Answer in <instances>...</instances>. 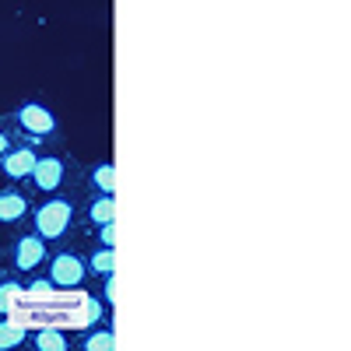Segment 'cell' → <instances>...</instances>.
Segmentation results:
<instances>
[{"label": "cell", "mask_w": 351, "mask_h": 351, "mask_svg": "<svg viewBox=\"0 0 351 351\" xmlns=\"http://www.w3.org/2000/svg\"><path fill=\"white\" fill-rule=\"evenodd\" d=\"M14 120H18L21 134H28L32 141H46V137L56 134V120H53V112H49L43 102H25V106L18 109Z\"/></svg>", "instance_id": "cell-2"}, {"label": "cell", "mask_w": 351, "mask_h": 351, "mask_svg": "<svg viewBox=\"0 0 351 351\" xmlns=\"http://www.w3.org/2000/svg\"><path fill=\"white\" fill-rule=\"evenodd\" d=\"M43 260H46V239L39 236V232H32V236H21V239H18V246H14V267H18L21 274L36 271Z\"/></svg>", "instance_id": "cell-6"}, {"label": "cell", "mask_w": 351, "mask_h": 351, "mask_svg": "<svg viewBox=\"0 0 351 351\" xmlns=\"http://www.w3.org/2000/svg\"><path fill=\"white\" fill-rule=\"evenodd\" d=\"M88 180H92V190H99V193H112V190H116V169H112V162L95 165Z\"/></svg>", "instance_id": "cell-10"}, {"label": "cell", "mask_w": 351, "mask_h": 351, "mask_svg": "<svg viewBox=\"0 0 351 351\" xmlns=\"http://www.w3.org/2000/svg\"><path fill=\"white\" fill-rule=\"evenodd\" d=\"M8 148H11V137H8V134H4V130H0V155H4V152H8Z\"/></svg>", "instance_id": "cell-16"}, {"label": "cell", "mask_w": 351, "mask_h": 351, "mask_svg": "<svg viewBox=\"0 0 351 351\" xmlns=\"http://www.w3.org/2000/svg\"><path fill=\"white\" fill-rule=\"evenodd\" d=\"M84 274H88V263L74 253H56L49 260V281L56 288H77L84 281Z\"/></svg>", "instance_id": "cell-3"}, {"label": "cell", "mask_w": 351, "mask_h": 351, "mask_svg": "<svg viewBox=\"0 0 351 351\" xmlns=\"http://www.w3.org/2000/svg\"><path fill=\"white\" fill-rule=\"evenodd\" d=\"M36 348L39 351H67V337L60 334V327H39Z\"/></svg>", "instance_id": "cell-12"}, {"label": "cell", "mask_w": 351, "mask_h": 351, "mask_svg": "<svg viewBox=\"0 0 351 351\" xmlns=\"http://www.w3.org/2000/svg\"><path fill=\"white\" fill-rule=\"evenodd\" d=\"M95 225H106V221H116V204H112V193H99L92 200V208H88Z\"/></svg>", "instance_id": "cell-11"}, {"label": "cell", "mask_w": 351, "mask_h": 351, "mask_svg": "<svg viewBox=\"0 0 351 351\" xmlns=\"http://www.w3.org/2000/svg\"><path fill=\"white\" fill-rule=\"evenodd\" d=\"M25 337H28V327L21 324V319L8 316L4 324H0V351H11V348H18Z\"/></svg>", "instance_id": "cell-8"}, {"label": "cell", "mask_w": 351, "mask_h": 351, "mask_svg": "<svg viewBox=\"0 0 351 351\" xmlns=\"http://www.w3.org/2000/svg\"><path fill=\"white\" fill-rule=\"evenodd\" d=\"M88 267H92L95 274H102V278H109V274H112V267H116V253H112V246L95 250V253H92V260H88Z\"/></svg>", "instance_id": "cell-13"}, {"label": "cell", "mask_w": 351, "mask_h": 351, "mask_svg": "<svg viewBox=\"0 0 351 351\" xmlns=\"http://www.w3.org/2000/svg\"><path fill=\"white\" fill-rule=\"evenodd\" d=\"M39 152L32 148V144H11V148L0 155V169H4L8 180H25L28 172H32Z\"/></svg>", "instance_id": "cell-5"}, {"label": "cell", "mask_w": 351, "mask_h": 351, "mask_svg": "<svg viewBox=\"0 0 351 351\" xmlns=\"http://www.w3.org/2000/svg\"><path fill=\"white\" fill-rule=\"evenodd\" d=\"M64 172H67L64 158H56V155H39L36 165H32V172H28V180H32V186H36L39 193H53V190H60Z\"/></svg>", "instance_id": "cell-4"}, {"label": "cell", "mask_w": 351, "mask_h": 351, "mask_svg": "<svg viewBox=\"0 0 351 351\" xmlns=\"http://www.w3.org/2000/svg\"><path fill=\"white\" fill-rule=\"evenodd\" d=\"M21 295H25V288L18 281H4V285H0V316H11L21 306Z\"/></svg>", "instance_id": "cell-9"}, {"label": "cell", "mask_w": 351, "mask_h": 351, "mask_svg": "<svg viewBox=\"0 0 351 351\" xmlns=\"http://www.w3.org/2000/svg\"><path fill=\"white\" fill-rule=\"evenodd\" d=\"M116 243V228H112V221H106L102 225V246H112Z\"/></svg>", "instance_id": "cell-15"}, {"label": "cell", "mask_w": 351, "mask_h": 351, "mask_svg": "<svg viewBox=\"0 0 351 351\" xmlns=\"http://www.w3.org/2000/svg\"><path fill=\"white\" fill-rule=\"evenodd\" d=\"M71 221H74V204L71 200H60V197H53V200H46L43 208L36 211V232L49 243V239H60L64 232L71 228Z\"/></svg>", "instance_id": "cell-1"}, {"label": "cell", "mask_w": 351, "mask_h": 351, "mask_svg": "<svg viewBox=\"0 0 351 351\" xmlns=\"http://www.w3.org/2000/svg\"><path fill=\"white\" fill-rule=\"evenodd\" d=\"M81 348L84 351H112L116 348V337H112V330H95V334H88L81 341Z\"/></svg>", "instance_id": "cell-14"}, {"label": "cell", "mask_w": 351, "mask_h": 351, "mask_svg": "<svg viewBox=\"0 0 351 351\" xmlns=\"http://www.w3.org/2000/svg\"><path fill=\"white\" fill-rule=\"evenodd\" d=\"M25 211H28V197L21 193V190H0V225H14V221H21L25 218Z\"/></svg>", "instance_id": "cell-7"}]
</instances>
